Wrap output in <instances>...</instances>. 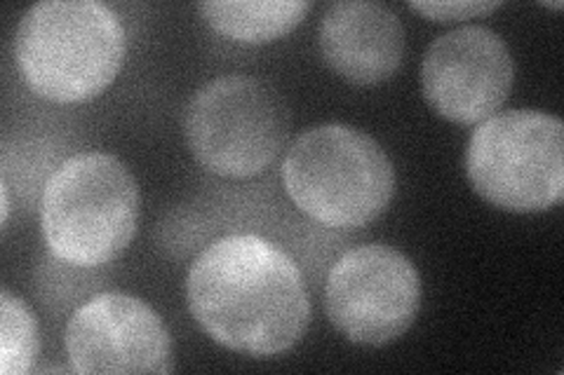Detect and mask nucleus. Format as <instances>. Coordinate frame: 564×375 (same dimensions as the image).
Masks as SVG:
<instances>
[{
	"label": "nucleus",
	"instance_id": "14",
	"mask_svg": "<svg viewBox=\"0 0 564 375\" xmlns=\"http://www.w3.org/2000/svg\"><path fill=\"white\" fill-rule=\"evenodd\" d=\"M0 198H3V207H0V221H3V230H6L8 221H10V209H12L8 176H3V181H0Z\"/></svg>",
	"mask_w": 564,
	"mask_h": 375
},
{
	"label": "nucleus",
	"instance_id": "12",
	"mask_svg": "<svg viewBox=\"0 0 564 375\" xmlns=\"http://www.w3.org/2000/svg\"><path fill=\"white\" fill-rule=\"evenodd\" d=\"M41 352L35 315L10 289L0 291V373L26 375Z\"/></svg>",
	"mask_w": 564,
	"mask_h": 375
},
{
	"label": "nucleus",
	"instance_id": "1",
	"mask_svg": "<svg viewBox=\"0 0 564 375\" xmlns=\"http://www.w3.org/2000/svg\"><path fill=\"white\" fill-rule=\"evenodd\" d=\"M186 308L200 331L236 354L290 352L311 324V298L296 263L254 232L217 238L191 263Z\"/></svg>",
	"mask_w": 564,
	"mask_h": 375
},
{
	"label": "nucleus",
	"instance_id": "6",
	"mask_svg": "<svg viewBox=\"0 0 564 375\" xmlns=\"http://www.w3.org/2000/svg\"><path fill=\"white\" fill-rule=\"evenodd\" d=\"M473 190L510 213H539L564 198V124L557 115L513 109L473 130L466 155Z\"/></svg>",
	"mask_w": 564,
	"mask_h": 375
},
{
	"label": "nucleus",
	"instance_id": "9",
	"mask_svg": "<svg viewBox=\"0 0 564 375\" xmlns=\"http://www.w3.org/2000/svg\"><path fill=\"white\" fill-rule=\"evenodd\" d=\"M64 345L70 371L101 373H172L174 343L147 300L122 291L93 296L68 317Z\"/></svg>",
	"mask_w": 564,
	"mask_h": 375
},
{
	"label": "nucleus",
	"instance_id": "2",
	"mask_svg": "<svg viewBox=\"0 0 564 375\" xmlns=\"http://www.w3.org/2000/svg\"><path fill=\"white\" fill-rule=\"evenodd\" d=\"M128 55L126 26L99 0H43L14 31V62L35 97L52 103L97 99Z\"/></svg>",
	"mask_w": 564,
	"mask_h": 375
},
{
	"label": "nucleus",
	"instance_id": "8",
	"mask_svg": "<svg viewBox=\"0 0 564 375\" xmlns=\"http://www.w3.org/2000/svg\"><path fill=\"white\" fill-rule=\"evenodd\" d=\"M516 80L513 55L497 31L462 26L429 45L421 62V92L454 124H480L508 101Z\"/></svg>",
	"mask_w": 564,
	"mask_h": 375
},
{
	"label": "nucleus",
	"instance_id": "5",
	"mask_svg": "<svg viewBox=\"0 0 564 375\" xmlns=\"http://www.w3.org/2000/svg\"><path fill=\"white\" fill-rule=\"evenodd\" d=\"M184 139L196 163L221 178L267 172L285 148L292 118L278 89L252 76H219L184 109Z\"/></svg>",
	"mask_w": 564,
	"mask_h": 375
},
{
	"label": "nucleus",
	"instance_id": "10",
	"mask_svg": "<svg viewBox=\"0 0 564 375\" xmlns=\"http://www.w3.org/2000/svg\"><path fill=\"white\" fill-rule=\"evenodd\" d=\"M317 47L339 78L358 87H375L398 74L404 59V26L383 3L339 0L323 14Z\"/></svg>",
	"mask_w": 564,
	"mask_h": 375
},
{
	"label": "nucleus",
	"instance_id": "3",
	"mask_svg": "<svg viewBox=\"0 0 564 375\" xmlns=\"http://www.w3.org/2000/svg\"><path fill=\"white\" fill-rule=\"evenodd\" d=\"M141 195L132 172L109 153H76L43 186L41 228L52 258L93 271L137 238Z\"/></svg>",
	"mask_w": 564,
	"mask_h": 375
},
{
	"label": "nucleus",
	"instance_id": "11",
	"mask_svg": "<svg viewBox=\"0 0 564 375\" xmlns=\"http://www.w3.org/2000/svg\"><path fill=\"white\" fill-rule=\"evenodd\" d=\"M313 10L311 0H203L198 12L224 38L242 45H269L285 38Z\"/></svg>",
	"mask_w": 564,
	"mask_h": 375
},
{
	"label": "nucleus",
	"instance_id": "4",
	"mask_svg": "<svg viewBox=\"0 0 564 375\" xmlns=\"http://www.w3.org/2000/svg\"><path fill=\"white\" fill-rule=\"evenodd\" d=\"M282 186L294 207L325 228L377 221L395 195V167L375 136L327 122L294 139L282 159Z\"/></svg>",
	"mask_w": 564,
	"mask_h": 375
},
{
	"label": "nucleus",
	"instance_id": "13",
	"mask_svg": "<svg viewBox=\"0 0 564 375\" xmlns=\"http://www.w3.org/2000/svg\"><path fill=\"white\" fill-rule=\"evenodd\" d=\"M501 5H503L501 0H491V3H480V0H452V3L426 0V3H419V0H412V3H408V8L412 12H419V14L426 16V20L437 22V24L475 20V16L491 14L494 10H499Z\"/></svg>",
	"mask_w": 564,
	"mask_h": 375
},
{
	"label": "nucleus",
	"instance_id": "7",
	"mask_svg": "<svg viewBox=\"0 0 564 375\" xmlns=\"http://www.w3.org/2000/svg\"><path fill=\"white\" fill-rule=\"evenodd\" d=\"M419 308L421 275L395 246H352L329 267L325 312L350 343L381 348L398 341Z\"/></svg>",
	"mask_w": 564,
	"mask_h": 375
}]
</instances>
